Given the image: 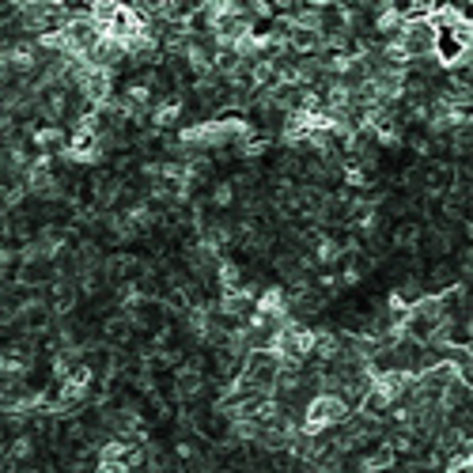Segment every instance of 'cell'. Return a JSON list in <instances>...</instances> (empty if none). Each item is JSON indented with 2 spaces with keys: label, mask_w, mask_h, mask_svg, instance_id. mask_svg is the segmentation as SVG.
<instances>
[{
  "label": "cell",
  "mask_w": 473,
  "mask_h": 473,
  "mask_svg": "<svg viewBox=\"0 0 473 473\" xmlns=\"http://www.w3.org/2000/svg\"><path fill=\"white\" fill-rule=\"evenodd\" d=\"M118 8H121V4H111V0H103V4H91V8H87V20L106 34V27H111V20H114Z\"/></svg>",
  "instance_id": "obj_8"
},
{
  "label": "cell",
  "mask_w": 473,
  "mask_h": 473,
  "mask_svg": "<svg viewBox=\"0 0 473 473\" xmlns=\"http://www.w3.org/2000/svg\"><path fill=\"white\" fill-rule=\"evenodd\" d=\"M4 451H8V459H12L15 466H23V462H31L34 454H39V440H34L31 432H15L12 443H4Z\"/></svg>",
  "instance_id": "obj_5"
},
{
  "label": "cell",
  "mask_w": 473,
  "mask_h": 473,
  "mask_svg": "<svg viewBox=\"0 0 473 473\" xmlns=\"http://www.w3.org/2000/svg\"><path fill=\"white\" fill-rule=\"evenodd\" d=\"M311 258L318 269H334L337 262H344V246L334 239V235H322L318 231V239L311 243Z\"/></svg>",
  "instance_id": "obj_4"
},
{
  "label": "cell",
  "mask_w": 473,
  "mask_h": 473,
  "mask_svg": "<svg viewBox=\"0 0 473 473\" xmlns=\"http://www.w3.org/2000/svg\"><path fill=\"white\" fill-rule=\"evenodd\" d=\"M443 473H473V462H462V466H447Z\"/></svg>",
  "instance_id": "obj_11"
},
{
  "label": "cell",
  "mask_w": 473,
  "mask_h": 473,
  "mask_svg": "<svg viewBox=\"0 0 473 473\" xmlns=\"http://www.w3.org/2000/svg\"><path fill=\"white\" fill-rule=\"evenodd\" d=\"M421 239H424V228L421 224H397L394 228V235H390V243H394V250H409V254H416L421 250Z\"/></svg>",
  "instance_id": "obj_6"
},
{
  "label": "cell",
  "mask_w": 473,
  "mask_h": 473,
  "mask_svg": "<svg viewBox=\"0 0 473 473\" xmlns=\"http://www.w3.org/2000/svg\"><path fill=\"white\" fill-rule=\"evenodd\" d=\"M349 416H353V409L344 406L337 394H315L311 402L303 406V421H299V428H303V435H322V432H330V428L344 424Z\"/></svg>",
  "instance_id": "obj_1"
},
{
  "label": "cell",
  "mask_w": 473,
  "mask_h": 473,
  "mask_svg": "<svg viewBox=\"0 0 473 473\" xmlns=\"http://www.w3.org/2000/svg\"><path fill=\"white\" fill-rule=\"evenodd\" d=\"M209 205H212V209H231V205H235V190H231V182H216L212 193H209Z\"/></svg>",
  "instance_id": "obj_9"
},
{
  "label": "cell",
  "mask_w": 473,
  "mask_h": 473,
  "mask_svg": "<svg viewBox=\"0 0 473 473\" xmlns=\"http://www.w3.org/2000/svg\"><path fill=\"white\" fill-rule=\"evenodd\" d=\"M65 34V49H68V58H87L91 49H95L103 42V31L87 20V15H80V20H68L61 27Z\"/></svg>",
  "instance_id": "obj_3"
},
{
  "label": "cell",
  "mask_w": 473,
  "mask_h": 473,
  "mask_svg": "<svg viewBox=\"0 0 473 473\" xmlns=\"http://www.w3.org/2000/svg\"><path fill=\"white\" fill-rule=\"evenodd\" d=\"M409 148H413L416 156H421V159H428V156L435 152V144H432L428 137H413V140H409Z\"/></svg>",
  "instance_id": "obj_10"
},
{
  "label": "cell",
  "mask_w": 473,
  "mask_h": 473,
  "mask_svg": "<svg viewBox=\"0 0 473 473\" xmlns=\"http://www.w3.org/2000/svg\"><path fill=\"white\" fill-rule=\"evenodd\" d=\"M394 42H397V49L406 53V61L435 58V23L432 20H406Z\"/></svg>",
  "instance_id": "obj_2"
},
{
  "label": "cell",
  "mask_w": 473,
  "mask_h": 473,
  "mask_svg": "<svg viewBox=\"0 0 473 473\" xmlns=\"http://www.w3.org/2000/svg\"><path fill=\"white\" fill-rule=\"evenodd\" d=\"M103 337H106V341H111V344H125V341H129V337H133V322H129V318H125V315H114L111 322H106V326H103Z\"/></svg>",
  "instance_id": "obj_7"
}]
</instances>
